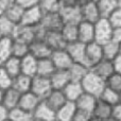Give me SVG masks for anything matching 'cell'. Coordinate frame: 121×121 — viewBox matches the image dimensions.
I'll return each mask as SVG.
<instances>
[{
    "instance_id": "cell-54",
    "label": "cell",
    "mask_w": 121,
    "mask_h": 121,
    "mask_svg": "<svg viewBox=\"0 0 121 121\" xmlns=\"http://www.w3.org/2000/svg\"><path fill=\"white\" fill-rule=\"evenodd\" d=\"M89 121H101V120H98V119H96V118L91 117V118H90V120H89Z\"/></svg>"
},
{
    "instance_id": "cell-28",
    "label": "cell",
    "mask_w": 121,
    "mask_h": 121,
    "mask_svg": "<svg viewBox=\"0 0 121 121\" xmlns=\"http://www.w3.org/2000/svg\"><path fill=\"white\" fill-rule=\"evenodd\" d=\"M96 3L101 18H107L118 8L117 0H97Z\"/></svg>"
},
{
    "instance_id": "cell-37",
    "label": "cell",
    "mask_w": 121,
    "mask_h": 121,
    "mask_svg": "<svg viewBox=\"0 0 121 121\" xmlns=\"http://www.w3.org/2000/svg\"><path fill=\"white\" fill-rule=\"evenodd\" d=\"M12 37L4 36L0 38V60L2 62L12 54Z\"/></svg>"
},
{
    "instance_id": "cell-59",
    "label": "cell",
    "mask_w": 121,
    "mask_h": 121,
    "mask_svg": "<svg viewBox=\"0 0 121 121\" xmlns=\"http://www.w3.org/2000/svg\"><path fill=\"white\" fill-rule=\"evenodd\" d=\"M1 37H3V36H2V35H1V33H0V38H1Z\"/></svg>"
},
{
    "instance_id": "cell-6",
    "label": "cell",
    "mask_w": 121,
    "mask_h": 121,
    "mask_svg": "<svg viewBox=\"0 0 121 121\" xmlns=\"http://www.w3.org/2000/svg\"><path fill=\"white\" fill-rule=\"evenodd\" d=\"M64 25L59 12L44 13L39 26L45 31H60L62 26Z\"/></svg>"
},
{
    "instance_id": "cell-11",
    "label": "cell",
    "mask_w": 121,
    "mask_h": 121,
    "mask_svg": "<svg viewBox=\"0 0 121 121\" xmlns=\"http://www.w3.org/2000/svg\"><path fill=\"white\" fill-rule=\"evenodd\" d=\"M78 40L85 45L95 42L94 23L84 20H81L78 23Z\"/></svg>"
},
{
    "instance_id": "cell-4",
    "label": "cell",
    "mask_w": 121,
    "mask_h": 121,
    "mask_svg": "<svg viewBox=\"0 0 121 121\" xmlns=\"http://www.w3.org/2000/svg\"><path fill=\"white\" fill-rule=\"evenodd\" d=\"M103 59L102 54V47L97 42H91L89 44L85 45V53H84V60L83 64L87 67L91 68L94 65L100 62Z\"/></svg>"
},
{
    "instance_id": "cell-41",
    "label": "cell",
    "mask_w": 121,
    "mask_h": 121,
    "mask_svg": "<svg viewBox=\"0 0 121 121\" xmlns=\"http://www.w3.org/2000/svg\"><path fill=\"white\" fill-rule=\"evenodd\" d=\"M108 21L113 28L116 27H121V8H117L108 17H107Z\"/></svg>"
},
{
    "instance_id": "cell-53",
    "label": "cell",
    "mask_w": 121,
    "mask_h": 121,
    "mask_svg": "<svg viewBox=\"0 0 121 121\" xmlns=\"http://www.w3.org/2000/svg\"><path fill=\"white\" fill-rule=\"evenodd\" d=\"M2 14H3V9H2L1 4H0V15H2Z\"/></svg>"
},
{
    "instance_id": "cell-61",
    "label": "cell",
    "mask_w": 121,
    "mask_h": 121,
    "mask_svg": "<svg viewBox=\"0 0 121 121\" xmlns=\"http://www.w3.org/2000/svg\"><path fill=\"white\" fill-rule=\"evenodd\" d=\"M6 121H11V120H10V119H8V120H6Z\"/></svg>"
},
{
    "instance_id": "cell-10",
    "label": "cell",
    "mask_w": 121,
    "mask_h": 121,
    "mask_svg": "<svg viewBox=\"0 0 121 121\" xmlns=\"http://www.w3.org/2000/svg\"><path fill=\"white\" fill-rule=\"evenodd\" d=\"M51 52L52 50L49 48L44 39H35L29 45V53L36 60L50 57Z\"/></svg>"
},
{
    "instance_id": "cell-13",
    "label": "cell",
    "mask_w": 121,
    "mask_h": 121,
    "mask_svg": "<svg viewBox=\"0 0 121 121\" xmlns=\"http://www.w3.org/2000/svg\"><path fill=\"white\" fill-rule=\"evenodd\" d=\"M43 39L52 51L65 49L66 47V42L64 40L60 31H46Z\"/></svg>"
},
{
    "instance_id": "cell-9",
    "label": "cell",
    "mask_w": 121,
    "mask_h": 121,
    "mask_svg": "<svg viewBox=\"0 0 121 121\" xmlns=\"http://www.w3.org/2000/svg\"><path fill=\"white\" fill-rule=\"evenodd\" d=\"M80 9H81L82 20L95 23L96 21H98L99 19L101 18L100 13H99V10H98V6H97V3L94 0H90V1L80 5Z\"/></svg>"
},
{
    "instance_id": "cell-30",
    "label": "cell",
    "mask_w": 121,
    "mask_h": 121,
    "mask_svg": "<svg viewBox=\"0 0 121 121\" xmlns=\"http://www.w3.org/2000/svg\"><path fill=\"white\" fill-rule=\"evenodd\" d=\"M102 47V54H103V59L108 60H113L120 53L119 50V44L114 40H108V42L104 43L101 45Z\"/></svg>"
},
{
    "instance_id": "cell-32",
    "label": "cell",
    "mask_w": 121,
    "mask_h": 121,
    "mask_svg": "<svg viewBox=\"0 0 121 121\" xmlns=\"http://www.w3.org/2000/svg\"><path fill=\"white\" fill-rule=\"evenodd\" d=\"M9 119L11 121H34V117L30 112L15 107L9 112Z\"/></svg>"
},
{
    "instance_id": "cell-44",
    "label": "cell",
    "mask_w": 121,
    "mask_h": 121,
    "mask_svg": "<svg viewBox=\"0 0 121 121\" xmlns=\"http://www.w3.org/2000/svg\"><path fill=\"white\" fill-rule=\"evenodd\" d=\"M111 118L115 119L116 121H121V104L120 103H117V104L113 105Z\"/></svg>"
},
{
    "instance_id": "cell-21",
    "label": "cell",
    "mask_w": 121,
    "mask_h": 121,
    "mask_svg": "<svg viewBox=\"0 0 121 121\" xmlns=\"http://www.w3.org/2000/svg\"><path fill=\"white\" fill-rule=\"evenodd\" d=\"M89 70H90L89 67H87L85 64H83V63L73 62L72 64H71V66L67 69V72H68V74H69L70 81L81 82Z\"/></svg>"
},
{
    "instance_id": "cell-40",
    "label": "cell",
    "mask_w": 121,
    "mask_h": 121,
    "mask_svg": "<svg viewBox=\"0 0 121 121\" xmlns=\"http://www.w3.org/2000/svg\"><path fill=\"white\" fill-rule=\"evenodd\" d=\"M12 80L13 78L2 68V66L0 67V88L1 89H6V88L11 87Z\"/></svg>"
},
{
    "instance_id": "cell-14",
    "label": "cell",
    "mask_w": 121,
    "mask_h": 121,
    "mask_svg": "<svg viewBox=\"0 0 121 121\" xmlns=\"http://www.w3.org/2000/svg\"><path fill=\"white\" fill-rule=\"evenodd\" d=\"M42 101V99L38 98L36 95H34L32 91H27L23 92L20 95V99L18 102V106L19 108L23 109V111L30 112L33 113L34 109L36 108V106L38 105V103Z\"/></svg>"
},
{
    "instance_id": "cell-45",
    "label": "cell",
    "mask_w": 121,
    "mask_h": 121,
    "mask_svg": "<svg viewBox=\"0 0 121 121\" xmlns=\"http://www.w3.org/2000/svg\"><path fill=\"white\" fill-rule=\"evenodd\" d=\"M112 63H113L114 71L116 73H120L121 74V53H119L115 59L112 60Z\"/></svg>"
},
{
    "instance_id": "cell-33",
    "label": "cell",
    "mask_w": 121,
    "mask_h": 121,
    "mask_svg": "<svg viewBox=\"0 0 121 121\" xmlns=\"http://www.w3.org/2000/svg\"><path fill=\"white\" fill-rule=\"evenodd\" d=\"M98 99L113 106V105L119 103V92L115 91V90L111 89L109 87L105 86L104 89L100 94V96L98 97Z\"/></svg>"
},
{
    "instance_id": "cell-46",
    "label": "cell",
    "mask_w": 121,
    "mask_h": 121,
    "mask_svg": "<svg viewBox=\"0 0 121 121\" xmlns=\"http://www.w3.org/2000/svg\"><path fill=\"white\" fill-rule=\"evenodd\" d=\"M112 40L120 44L121 43V27L113 28V33H112Z\"/></svg>"
},
{
    "instance_id": "cell-43",
    "label": "cell",
    "mask_w": 121,
    "mask_h": 121,
    "mask_svg": "<svg viewBox=\"0 0 121 121\" xmlns=\"http://www.w3.org/2000/svg\"><path fill=\"white\" fill-rule=\"evenodd\" d=\"M14 3L16 5H18L19 8H21L22 10H25V9H28L30 6L37 4L38 1L37 0H14Z\"/></svg>"
},
{
    "instance_id": "cell-60",
    "label": "cell",
    "mask_w": 121,
    "mask_h": 121,
    "mask_svg": "<svg viewBox=\"0 0 121 121\" xmlns=\"http://www.w3.org/2000/svg\"><path fill=\"white\" fill-rule=\"evenodd\" d=\"M34 121H39V120H36V119H34Z\"/></svg>"
},
{
    "instance_id": "cell-17",
    "label": "cell",
    "mask_w": 121,
    "mask_h": 121,
    "mask_svg": "<svg viewBox=\"0 0 121 121\" xmlns=\"http://www.w3.org/2000/svg\"><path fill=\"white\" fill-rule=\"evenodd\" d=\"M98 100V98L90 94H87V92H83L77 100L74 101V104L77 109H81V111L87 112V113L91 114L92 109H94L95 105H96V102Z\"/></svg>"
},
{
    "instance_id": "cell-31",
    "label": "cell",
    "mask_w": 121,
    "mask_h": 121,
    "mask_svg": "<svg viewBox=\"0 0 121 121\" xmlns=\"http://www.w3.org/2000/svg\"><path fill=\"white\" fill-rule=\"evenodd\" d=\"M64 40L67 43L78 40V25L74 23H64L60 30Z\"/></svg>"
},
{
    "instance_id": "cell-56",
    "label": "cell",
    "mask_w": 121,
    "mask_h": 121,
    "mask_svg": "<svg viewBox=\"0 0 121 121\" xmlns=\"http://www.w3.org/2000/svg\"><path fill=\"white\" fill-rule=\"evenodd\" d=\"M105 121H116V120L113 119V118H109V119H107V120H105Z\"/></svg>"
},
{
    "instance_id": "cell-5",
    "label": "cell",
    "mask_w": 121,
    "mask_h": 121,
    "mask_svg": "<svg viewBox=\"0 0 121 121\" xmlns=\"http://www.w3.org/2000/svg\"><path fill=\"white\" fill-rule=\"evenodd\" d=\"M43 15H44V13L40 10L38 3L33 6H30L28 9H25L22 12V16H21V20L19 25L30 26V27L37 26L39 25L40 20H42Z\"/></svg>"
},
{
    "instance_id": "cell-55",
    "label": "cell",
    "mask_w": 121,
    "mask_h": 121,
    "mask_svg": "<svg viewBox=\"0 0 121 121\" xmlns=\"http://www.w3.org/2000/svg\"><path fill=\"white\" fill-rule=\"evenodd\" d=\"M119 103L121 104V92H119Z\"/></svg>"
},
{
    "instance_id": "cell-34",
    "label": "cell",
    "mask_w": 121,
    "mask_h": 121,
    "mask_svg": "<svg viewBox=\"0 0 121 121\" xmlns=\"http://www.w3.org/2000/svg\"><path fill=\"white\" fill-rule=\"evenodd\" d=\"M22 12L23 10L21 8H19L16 4H12L11 6H9L8 9H5L3 12V15L9 18L13 23L15 25H19L21 20V16H22Z\"/></svg>"
},
{
    "instance_id": "cell-18",
    "label": "cell",
    "mask_w": 121,
    "mask_h": 121,
    "mask_svg": "<svg viewBox=\"0 0 121 121\" xmlns=\"http://www.w3.org/2000/svg\"><path fill=\"white\" fill-rule=\"evenodd\" d=\"M49 80H50L52 89L60 90H62L70 82V78L67 70H57V69L53 71V73L49 77Z\"/></svg>"
},
{
    "instance_id": "cell-23",
    "label": "cell",
    "mask_w": 121,
    "mask_h": 121,
    "mask_svg": "<svg viewBox=\"0 0 121 121\" xmlns=\"http://www.w3.org/2000/svg\"><path fill=\"white\" fill-rule=\"evenodd\" d=\"M75 111L77 107L74 102L67 101L59 109L55 111V121H71Z\"/></svg>"
},
{
    "instance_id": "cell-49",
    "label": "cell",
    "mask_w": 121,
    "mask_h": 121,
    "mask_svg": "<svg viewBox=\"0 0 121 121\" xmlns=\"http://www.w3.org/2000/svg\"><path fill=\"white\" fill-rule=\"evenodd\" d=\"M0 4H1L3 12L5 9H8L9 6H11L12 4H14V0H0Z\"/></svg>"
},
{
    "instance_id": "cell-3",
    "label": "cell",
    "mask_w": 121,
    "mask_h": 121,
    "mask_svg": "<svg viewBox=\"0 0 121 121\" xmlns=\"http://www.w3.org/2000/svg\"><path fill=\"white\" fill-rule=\"evenodd\" d=\"M52 90V86H51L50 80L47 77H42V75H33L31 81V88L30 91H32L34 95L43 99L46 98V96Z\"/></svg>"
},
{
    "instance_id": "cell-58",
    "label": "cell",
    "mask_w": 121,
    "mask_h": 121,
    "mask_svg": "<svg viewBox=\"0 0 121 121\" xmlns=\"http://www.w3.org/2000/svg\"><path fill=\"white\" fill-rule=\"evenodd\" d=\"M1 66H2V60H0V67H1Z\"/></svg>"
},
{
    "instance_id": "cell-20",
    "label": "cell",
    "mask_w": 121,
    "mask_h": 121,
    "mask_svg": "<svg viewBox=\"0 0 121 121\" xmlns=\"http://www.w3.org/2000/svg\"><path fill=\"white\" fill-rule=\"evenodd\" d=\"M62 91H63V94H64L67 101H69V102H74V101L83 94L84 90H83V88H82L81 82L70 81L63 88Z\"/></svg>"
},
{
    "instance_id": "cell-8",
    "label": "cell",
    "mask_w": 121,
    "mask_h": 121,
    "mask_svg": "<svg viewBox=\"0 0 121 121\" xmlns=\"http://www.w3.org/2000/svg\"><path fill=\"white\" fill-rule=\"evenodd\" d=\"M50 60H52L54 68L57 70H67L73 63L65 49L52 51L50 55Z\"/></svg>"
},
{
    "instance_id": "cell-19",
    "label": "cell",
    "mask_w": 121,
    "mask_h": 121,
    "mask_svg": "<svg viewBox=\"0 0 121 121\" xmlns=\"http://www.w3.org/2000/svg\"><path fill=\"white\" fill-rule=\"evenodd\" d=\"M20 95H21L20 92H18L13 87L6 88V89H4V91H3V97H2L1 104L3 105V106H5L9 111L15 108V107L18 106Z\"/></svg>"
},
{
    "instance_id": "cell-12",
    "label": "cell",
    "mask_w": 121,
    "mask_h": 121,
    "mask_svg": "<svg viewBox=\"0 0 121 121\" xmlns=\"http://www.w3.org/2000/svg\"><path fill=\"white\" fill-rule=\"evenodd\" d=\"M34 119L39 121H55V111L51 108L45 100H42L33 113Z\"/></svg>"
},
{
    "instance_id": "cell-52",
    "label": "cell",
    "mask_w": 121,
    "mask_h": 121,
    "mask_svg": "<svg viewBox=\"0 0 121 121\" xmlns=\"http://www.w3.org/2000/svg\"><path fill=\"white\" fill-rule=\"evenodd\" d=\"M117 5L118 8H121V0H117Z\"/></svg>"
},
{
    "instance_id": "cell-26",
    "label": "cell",
    "mask_w": 121,
    "mask_h": 121,
    "mask_svg": "<svg viewBox=\"0 0 121 121\" xmlns=\"http://www.w3.org/2000/svg\"><path fill=\"white\" fill-rule=\"evenodd\" d=\"M36 66H37V60L31 54H27L20 59V68L21 73L27 74L29 77H33L36 74Z\"/></svg>"
},
{
    "instance_id": "cell-2",
    "label": "cell",
    "mask_w": 121,
    "mask_h": 121,
    "mask_svg": "<svg viewBox=\"0 0 121 121\" xmlns=\"http://www.w3.org/2000/svg\"><path fill=\"white\" fill-rule=\"evenodd\" d=\"M95 27V42L102 45L112 39L113 26L107 18H100L94 23Z\"/></svg>"
},
{
    "instance_id": "cell-35",
    "label": "cell",
    "mask_w": 121,
    "mask_h": 121,
    "mask_svg": "<svg viewBox=\"0 0 121 121\" xmlns=\"http://www.w3.org/2000/svg\"><path fill=\"white\" fill-rule=\"evenodd\" d=\"M29 54V44L13 38L12 42V56L21 59L25 55Z\"/></svg>"
},
{
    "instance_id": "cell-29",
    "label": "cell",
    "mask_w": 121,
    "mask_h": 121,
    "mask_svg": "<svg viewBox=\"0 0 121 121\" xmlns=\"http://www.w3.org/2000/svg\"><path fill=\"white\" fill-rule=\"evenodd\" d=\"M54 70V65H53L52 60H50V57L37 60V66H36V74L37 75L49 78Z\"/></svg>"
},
{
    "instance_id": "cell-16",
    "label": "cell",
    "mask_w": 121,
    "mask_h": 121,
    "mask_svg": "<svg viewBox=\"0 0 121 121\" xmlns=\"http://www.w3.org/2000/svg\"><path fill=\"white\" fill-rule=\"evenodd\" d=\"M90 70L96 73L98 77H100L101 79H103L104 81H106L107 78L111 77L115 72L112 60H105V59H102L100 62H98L96 65H94L90 68Z\"/></svg>"
},
{
    "instance_id": "cell-51",
    "label": "cell",
    "mask_w": 121,
    "mask_h": 121,
    "mask_svg": "<svg viewBox=\"0 0 121 121\" xmlns=\"http://www.w3.org/2000/svg\"><path fill=\"white\" fill-rule=\"evenodd\" d=\"M3 91H4V89L0 88V104H1V101H2V97H3Z\"/></svg>"
},
{
    "instance_id": "cell-36",
    "label": "cell",
    "mask_w": 121,
    "mask_h": 121,
    "mask_svg": "<svg viewBox=\"0 0 121 121\" xmlns=\"http://www.w3.org/2000/svg\"><path fill=\"white\" fill-rule=\"evenodd\" d=\"M17 25L13 23L9 18H6L3 14L0 15V33L3 36H8V37H12L14 30Z\"/></svg>"
},
{
    "instance_id": "cell-57",
    "label": "cell",
    "mask_w": 121,
    "mask_h": 121,
    "mask_svg": "<svg viewBox=\"0 0 121 121\" xmlns=\"http://www.w3.org/2000/svg\"><path fill=\"white\" fill-rule=\"evenodd\" d=\"M119 50H120V53H121V43L119 44Z\"/></svg>"
},
{
    "instance_id": "cell-50",
    "label": "cell",
    "mask_w": 121,
    "mask_h": 121,
    "mask_svg": "<svg viewBox=\"0 0 121 121\" xmlns=\"http://www.w3.org/2000/svg\"><path fill=\"white\" fill-rule=\"evenodd\" d=\"M90 1V0H75V3L78 4V5H82V4L86 3V2Z\"/></svg>"
},
{
    "instance_id": "cell-24",
    "label": "cell",
    "mask_w": 121,
    "mask_h": 121,
    "mask_svg": "<svg viewBox=\"0 0 121 121\" xmlns=\"http://www.w3.org/2000/svg\"><path fill=\"white\" fill-rule=\"evenodd\" d=\"M43 100H45V102H46L51 108L54 109V111L59 109L64 103L67 102L63 91L60 89H52L46 96V98L43 99Z\"/></svg>"
},
{
    "instance_id": "cell-22",
    "label": "cell",
    "mask_w": 121,
    "mask_h": 121,
    "mask_svg": "<svg viewBox=\"0 0 121 121\" xmlns=\"http://www.w3.org/2000/svg\"><path fill=\"white\" fill-rule=\"evenodd\" d=\"M112 105L107 104V103L103 102L101 100H97L96 105H95L94 109H92L91 116L94 118L101 121H105L109 119L112 116Z\"/></svg>"
},
{
    "instance_id": "cell-47",
    "label": "cell",
    "mask_w": 121,
    "mask_h": 121,
    "mask_svg": "<svg viewBox=\"0 0 121 121\" xmlns=\"http://www.w3.org/2000/svg\"><path fill=\"white\" fill-rule=\"evenodd\" d=\"M9 109L2 104H0V121H6L9 119Z\"/></svg>"
},
{
    "instance_id": "cell-38",
    "label": "cell",
    "mask_w": 121,
    "mask_h": 121,
    "mask_svg": "<svg viewBox=\"0 0 121 121\" xmlns=\"http://www.w3.org/2000/svg\"><path fill=\"white\" fill-rule=\"evenodd\" d=\"M38 5H39L40 10L43 11V13L59 12L60 9L59 0H39Z\"/></svg>"
},
{
    "instance_id": "cell-39",
    "label": "cell",
    "mask_w": 121,
    "mask_h": 121,
    "mask_svg": "<svg viewBox=\"0 0 121 121\" xmlns=\"http://www.w3.org/2000/svg\"><path fill=\"white\" fill-rule=\"evenodd\" d=\"M105 85L117 92H121V74L114 72L105 81Z\"/></svg>"
},
{
    "instance_id": "cell-7",
    "label": "cell",
    "mask_w": 121,
    "mask_h": 121,
    "mask_svg": "<svg viewBox=\"0 0 121 121\" xmlns=\"http://www.w3.org/2000/svg\"><path fill=\"white\" fill-rule=\"evenodd\" d=\"M62 20L64 23H74L78 25L82 20L81 17V9L80 5L74 4V5L69 6H62L59 11Z\"/></svg>"
},
{
    "instance_id": "cell-1",
    "label": "cell",
    "mask_w": 121,
    "mask_h": 121,
    "mask_svg": "<svg viewBox=\"0 0 121 121\" xmlns=\"http://www.w3.org/2000/svg\"><path fill=\"white\" fill-rule=\"evenodd\" d=\"M81 85H82L84 92L90 94L92 96L97 97V98L100 96L102 90L106 86L104 80L101 79L100 77H98L91 70L88 71L87 74L83 78V80L81 81Z\"/></svg>"
},
{
    "instance_id": "cell-42",
    "label": "cell",
    "mask_w": 121,
    "mask_h": 121,
    "mask_svg": "<svg viewBox=\"0 0 121 121\" xmlns=\"http://www.w3.org/2000/svg\"><path fill=\"white\" fill-rule=\"evenodd\" d=\"M91 117H92L91 114L87 113V112L81 111V109H77L71 121H89Z\"/></svg>"
},
{
    "instance_id": "cell-25",
    "label": "cell",
    "mask_w": 121,
    "mask_h": 121,
    "mask_svg": "<svg viewBox=\"0 0 121 121\" xmlns=\"http://www.w3.org/2000/svg\"><path fill=\"white\" fill-rule=\"evenodd\" d=\"M31 81H32V77H29V75L23 74V73H19L18 75L13 78L11 87L16 89L20 94H23V92L30 91Z\"/></svg>"
},
{
    "instance_id": "cell-63",
    "label": "cell",
    "mask_w": 121,
    "mask_h": 121,
    "mask_svg": "<svg viewBox=\"0 0 121 121\" xmlns=\"http://www.w3.org/2000/svg\"><path fill=\"white\" fill-rule=\"evenodd\" d=\"M37 1H39V0H37Z\"/></svg>"
},
{
    "instance_id": "cell-15",
    "label": "cell",
    "mask_w": 121,
    "mask_h": 121,
    "mask_svg": "<svg viewBox=\"0 0 121 121\" xmlns=\"http://www.w3.org/2000/svg\"><path fill=\"white\" fill-rule=\"evenodd\" d=\"M65 50L71 57L72 62H79L83 63L84 60V53H85V44L79 42V40H74V42L67 43Z\"/></svg>"
},
{
    "instance_id": "cell-27",
    "label": "cell",
    "mask_w": 121,
    "mask_h": 121,
    "mask_svg": "<svg viewBox=\"0 0 121 121\" xmlns=\"http://www.w3.org/2000/svg\"><path fill=\"white\" fill-rule=\"evenodd\" d=\"M2 68L9 73L12 78L18 75L21 73V68H20V59L15 56H9L2 62Z\"/></svg>"
},
{
    "instance_id": "cell-48",
    "label": "cell",
    "mask_w": 121,
    "mask_h": 121,
    "mask_svg": "<svg viewBox=\"0 0 121 121\" xmlns=\"http://www.w3.org/2000/svg\"><path fill=\"white\" fill-rule=\"evenodd\" d=\"M59 3L62 6H69V5H74L75 3V0H59Z\"/></svg>"
},
{
    "instance_id": "cell-62",
    "label": "cell",
    "mask_w": 121,
    "mask_h": 121,
    "mask_svg": "<svg viewBox=\"0 0 121 121\" xmlns=\"http://www.w3.org/2000/svg\"><path fill=\"white\" fill-rule=\"evenodd\" d=\"M94 1H97V0H94Z\"/></svg>"
}]
</instances>
